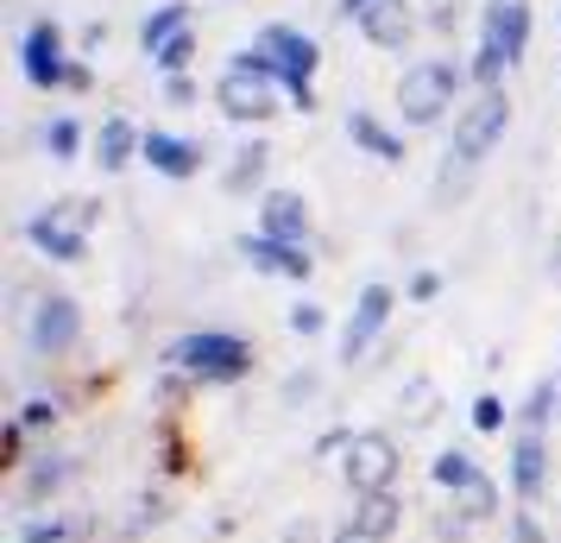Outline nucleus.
Masks as SVG:
<instances>
[{"label":"nucleus","instance_id":"1","mask_svg":"<svg viewBox=\"0 0 561 543\" xmlns=\"http://www.w3.org/2000/svg\"><path fill=\"white\" fill-rule=\"evenodd\" d=\"M253 341L233 336V329H190V336L164 341V354H158V366H171L196 386H240L253 373Z\"/></svg>","mask_w":561,"mask_h":543},{"label":"nucleus","instance_id":"2","mask_svg":"<svg viewBox=\"0 0 561 543\" xmlns=\"http://www.w3.org/2000/svg\"><path fill=\"white\" fill-rule=\"evenodd\" d=\"M505 133H511V95H505V89H480V95L455 114V133H448V165H442V190H455V183L473 178Z\"/></svg>","mask_w":561,"mask_h":543},{"label":"nucleus","instance_id":"3","mask_svg":"<svg viewBox=\"0 0 561 543\" xmlns=\"http://www.w3.org/2000/svg\"><path fill=\"white\" fill-rule=\"evenodd\" d=\"M467 64L455 57H416L404 77H398V114L404 127H442L448 114H460V95H467Z\"/></svg>","mask_w":561,"mask_h":543},{"label":"nucleus","instance_id":"4","mask_svg":"<svg viewBox=\"0 0 561 543\" xmlns=\"http://www.w3.org/2000/svg\"><path fill=\"white\" fill-rule=\"evenodd\" d=\"M530 52V0H485L480 7V52L467 77L480 89H505V70Z\"/></svg>","mask_w":561,"mask_h":543},{"label":"nucleus","instance_id":"5","mask_svg":"<svg viewBox=\"0 0 561 543\" xmlns=\"http://www.w3.org/2000/svg\"><path fill=\"white\" fill-rule=\"evenodd\" d=\"M95 222H102V203L95 196H57L51 208L26 215V240H32V253H45L51 265H82Z\"/></svg>","mask_w":561,"mask_h":543},{"label":"nucleus","instance_id":"6","mask_svg":"<svg viewBox=\"0 0 561 543\" xmlns=\"http://www.w3.org/2000/svg\"><path fill=\"white\" fill-rule=\"evenodd\" d=\"M20 297H26L20 323H26L32 354H38V361L77 354V341H82V304L77 297H70V291H32V285H20Z\"/></svg>","mask_w":561,"mask_h":543},{"label":"nucleus","instance_id":"7","mask_svg":"<svg viewBox=\"0 0 561 543\" xmlns=\"http://www.w3.org/2000/svg\"><path fill=\"white\" fill-rule=\"evenodd\" d=\"M259 52L272 57V70H278V82H284V95L304 108V114H316V70H322V45L309 38V32H297V26H265L253 38Z\"/></svg>","mask_w":561,"mask_h":543},{"label":"nucleus","instance_id":"8","mask_svg":"<svg viewBox=\"0 0 561 543\" xmlns=\"http://www.w3.org/2000/svg\"><path fill=\"white\" fill-rule=\"evenodd\" d=\"M398 474H404V449L391 430H354L347 455H341V480L354 499L366 493H398Z\"/></svg>","mask_w":561,"mask_h":543},{"label":"nucleus","instance_id":"9","mask_svg":"<svg viewBox=\"0 0 561 543\" xmlns=\"http://www.w3.org/2000/svg\"><path fill=\"white\" fill-rule=\"evenodd\" d=\"M70 45H64V26L57 20H32L26 38H20V70L38 95H64L70 89Z\"/></svg>","mask_w":561,"mask_h":543},{"label":"nucleus","instance_id":"10","mask_svg":"<svg viewBox=\"0 0 561 543\" xmlns=\"http://www.w3.org/2000/svg\"><path fill=\"white\" fill-rule=\"evenodd\" d=\"M278 95H284V82L253 77V70H240V64H228V70L215 77V108H221L228 121H240V127L272 121V114H278Z\"/></svg>","mask_w":561,"mask_h":543},{"label":"nucleus","instance_id":"11","mask_svg":"<svg viewBox=\"0 0 561 543\" xmlns=\"http://www.w3.org/2000/svg\"><path fill=\"white\" fill-rule=\"evenodd\" d=\"M391 310H398V291L391 285H359V297H354V316H347V329H341V361L354 366V361H366L373 348H379V336L391 329Z\"/></svg>","mask_w":561,"mask_h":543},{"label":"nucleus","instance_id":"12","mask_svg":"<svg viewBox=\"0 0 561 543\" xmlns=\"http://www.w3.org/2000/svg\"><path fill=\"white\" fill-rule=\"evenodd\" d=\"M233 253L247 259L253 272H265V279H290V285H309V272H316L309 247H297V240H272V234H259V228L240 234Z\"/></svg>","mask_w":561,"mask_h":543},{"label":"nucleus","instance_id":"13","mask_svg":"<svg viewBox=\"0 0 561 543\" xmlns=\"http://www.w3.org/2000/svg\"><path fill=\"white\" fill-rule=\"evenodd\" d=\"M549 437L542 430H517L511 437V467H505V480H511V493H517V506H536L542 493H549Z\"/></svg>","mask_w":561,"mask_h":543},{"label":"nucleus","instance_id":"14","mask_svg":"<svg viewBox=\"0 0 561 543\" xmlns=\"http://www.w3.org/2000/svg\"><path fill=\"white\" fill-rule=\"evenodd\" d=\"M77 474H82L77 455H64V449H51V455H32V462L13 474V499H20V506H51V499L70 487Z\"/></svg>","mask_w":561,"mask_h":543},{"label":"nucleus","instance_id":"15","mask_svg":"<svg viewBox=\"0 0 561 543\" xmlns=\"http://www.w3.org/2000/svg\"><path fill=\"white\" fill-rule=\"evenodd\" d=\"M146 165H152L158 178H171V183H190L196 171H203V139H183V133H164V127H152L146 133Z\"/></svg>","mask_w":561,"mask_h":543},{"label":"nucleus","instance_id":"16","mask_svg":"<svg viewBox=\"0 0 561 543\" xmlns=\"http://www.w3.org/2000/svg\"><path fill=\"white\" fill-rule=\"evenodd\" d=\"M309 228H316V215H309V203L297 190H265V196H259V234L309 247Z\"/></svg>","mask_w":561,"mask_h":543},{"label":"nucleus","instance_id":"17","mask_svg":"<svg viewBox=\"0 0 561 543\" xmlns=\"http://www.w3.org/2000/svg\"><path fill=\"white\" fill-rule=\"evenodd\" d=\"M89 152H95V165H102V171H127L133 158L146 152V133L133 127L127 114H107L102 127H95V139H89Z\"/></svg>","mask_w":561,"mask_h":543},{"label":"nucleus","instance_id":"18","mask_svg":"<svg viewBox=\"0 0 561 543\" xmlns=\"http://www.w3.org/2000/svg\"><path fill=\"white\" fill-rule=\"evenodd\" d=\"M366 32V45H379V52H404L410 32H416V13H410L404 0H373V13L359 20Z\"/></svg>","mask_w":561,"mask_h":543},{"label":"nucleus","instance_id":"19","mask_svg":"<svg viewBox=\"0 0 561 543\" xmlns=\"http://www.w3.org/2000/svg\"><path fill=\"white\" fill-rule=\"evenodd\" d=\"M347 139H354L366 158H379V165H404V133H391L379 114H366V108L347 114Z\"/></svg>","mask_w":561,"mask_h":543},{"label":"nucleus","instance_id":"20","mask_svg":"<svg viewBox=\"0 0 561 543\" xmlns=\"http://www.w3.org/2000/svg\"><path fill=\"white\" fill-rule=\"evenodd\" d=\"M265 171H272V146L265 139H240L228 158V171H221V190L228 196H253L259 183H265Z\"/></svg>","mask_w":561,"mask_h":543},{"label":"nucleus","instance_id":"21","mask_svg":"<svg viewBox=\"0 0 561 543\" xmlns=\"http://www.w3.org/2000/svg\"><path fill=\"white\" fill-rule=\"evenodd\" d=\"M435 417H442V386H435L430 373H410L404 386H398V423L404 430H430Z\"/></svg>","mask_w":561,"mask_h":543},{"label":"nucleus","instance_id":"22","mask_svg":"<svg viewBox=\"0 0 561 543\" xmlns=\"http://www.w3.org/2000/svg\"><path fill=\"white\" fill-rule=\"evenodd\" d=\"M359 524V531H373V538H398L404 531V499L398 493H366V499H354V512H347Z\"/></svg>","mask_w":561,"mask_h":543},{"label":"nucleus","instance_id":"23","mask_svg":"<svg viewBox=\"0 0 561 543\" xmlns=\"http://www.w3.org/2000/svg\"><path fill=\"white\" fill-rule=\"evenodd\" d=\"M164 518H171V506H164V493H133L127 506H121V518H114L107 531H114L121 543H133V538H146V531H158Z\"/></svg>","mask_w":561,"mask_h":543},{"label":"nucleus","instance_id":"24","mask_svg":"<svg viewBox=\"0 0 561 543\" xmlns=\"http://www.w3.org/2000/svg\"><path fill=\"white\" fill-rule=\"evenodd\" d=\"M178 32H190V0H164V7H152L146 13V26H139V52L158 57Z\"/></svg>","mask_w":561,"mask_h":543},{"label":"nucleus","instance_id":"25","mask_svg":"<svg viewBox=\"0 0 561 543\" xmlns=\"http://www.w3.org/2000/svg\"><path fill=\"white\" fill-rule=\"evenodd\" d=\"M455 506H467V512L480 518V524H492V518H505V487H499V480H492V474H473V480H467V487L455 493Z\"/></svg>","mask_w":561,"mask_h":543},{"label":"nucleus","instance_id":"26","mask_svg":"<svg viewBox=\"0 0 561 543\" xmlns=\"http://www.w3.org/2000/svg\"><path fill=\"white\" fill-rule=\"evenodd\" d=\"M556 398H561V373L556 380H536L530 398H524V411H517V430H542V437H549V423H556Z\"/></svg>","mask_w":561,"mask_h":543},{"label":"nucleus","instance_id":"27","mask_svg":"<svg viewBox=\"0 0 561 543\" xmlns=\"http://www.w3.org/2000/svg\"><path fill=\"white\" fill-rule=\"evenodd\" d=\"M473 474H480V462H473L467 449H442V455H435V462H430V480H435V487H442V493H448V499H455V493L467 487Z\"/></svg>","mask_w":561,"mask_h":543},{"label":"nucleus","instance_id":"28","mask_svg":"<svg viewBox=\"0 0 561 543\" xmlns=\"http://www.w3.org/2000/svg\"><path fill=\"white\" fill-rule=\"evenodd\" d=\"M95 524H82V518H26L20 524V543H77V538H89Z\"/></svg>","mask_w":561,"mask_h":543},{"label":"nucleus","instance_id":"29","mask_svg":"<svg viewBox=\"0 0 561 543\" xmlns=\"http://www.w3.org/2000/svg\"><path fill=\"white\" fill-rule=\"evenodd\" d=\"M430 531H435V543H473V531H480V518L467 512V506H435L430 512Z\"/></svg>","mask_w":561,"mask_h":543},{"label":"nucleus","instance_id":"30","mask_svg":"<svg viewBox=\"0 0 561 543\" xmlns=\"http://www.w3.org/2000/svg\"><path fill=\"white\" fill-rule=\"evenodd\" d=\"M82 146H89V133H82V121L77 114H57V121H45V152L51 158H82Z\"/></svg>","mask_w":561,"mask_h":543},{"label":"nucleus","instance_id":"31","mask_svg":"<svg viewBox=\"0 0 561 543\" xmlns=\"http://www.w3.org/2000/svg\"><path fill=\"white\" fill-rule=\"evenodd\" d=\"M316 398H322V373H316V366L284 373V380H278V405H284V411H304V405H316Z\"/></svg>","mask_w":561,"mask_h":543},{"label":"nucleus","instance_id":"32","mask_svg":"<svg viewBox=\"0 0 561 543\" xmlns=\"http://www.w3.org/2000/svg\"><path fill=\"white\" fill-rule=\"evenodd\" d=\"M13 417H20L26 430H57V423H64V392H38V398H26Z\"/></svg>","mask_w":561,"mask_h":543},{"label":"nucleus","instance_id":"33","mask_svg":"<svg viewBox=\"0 0 561 543\" xmlns=\"http://www.w3.org/2000/svg\"><path fill=\"white\" fill-rule=\"evenodd\" d=\"M190 64H196V32H178V38L152 57V70H164V77H190Z\"/></svg>","mask_w":561,"mask_h":543},{"label":"nucleus","instance_id":"34","mask_svg":"<svg viewBox=\"0 0 561 543\" xmlns=\"http://www.w3.org/2000/svg\"><path fill=\"white\" fill-rule=\"evenodd\" d=\"M26 437H32V430L20 423V417H7V423H0V467H7V474H20V467L32 462V455H26Z\"/></svg>","mask_w":561,"mask_h":543},{"label":"nucleus","instance_id":"35","mask_svg":"<svg viewBox=\"0 0 561 543\" xmlns=\"http://www.w3.org/2000/svg\"><path fill=\"white\" fill-rule=\"evenodd\" d=\"M505 543H549V531H542L536 506H511V512H505Z\"/></svg>","mask_w":561,"mask_h":543},{"label":"nucleus","instance_id":"36","mask_svg":"<svg viewBox=\"0 0 561 543\" xmlns=\"http://www.w3.org/2000/svg\"><path fill=\"white\" fill-rule=\"evenodd\" d=\"M284 329H290V336H322V329H329V310H322L316 297H304V304L284 310Z\"/></svg>","mask_w":561,"mask_h":543},{"label":"nucleus","instance_id":"37","mask_svg":"<svg viewBox=\"0 0 561 543\" xmlns=\"http://www.w3.org/2000/svg\"><path fill=\"white\" fill-rule=\"evenodd\" d=\"M505 398H499V392H480V398H473V430H480V437H499V430H505Z\"/></svg>","mask_w":561,"mask_h":543},{"label":"nucleus","instance_id":"38","mask_svg":"<svg viewBox=\"0 0 561 543\" xmlns=\"http://www.w3.org/2000/svg\"><path fill=\"white\" fill-rule=\"evenodd\" d=\"M404 297H410V304H435V297H442V272H430V265H423V272H410Z\"/></svg>","mask_w":561,"mask_h":543},{"label":"nucleus","instance_id":"39","mask_svg":"<svg viewBox=\"0 0 561 543\" xmlns=\"http://www.w3.org/2000/svg\"><path fill=\"white\" fill-rule=\"evenodd\" d=\"M278 543H329V538H322V524H316V518H290V524L278 531Z\"/></svg>","mask_w":561,"mask_h":543},{"label":"nucleus","instance_id":"40","mask_svg":"<svg viewBox=\"0 0 561 543\" xmlns=\"http://www.w3.org/2000/svg\"><path fill=\"white\" fill-rule=\"evenodd\" d=\"M347 442H354V430H341V423H334V430L316 437V455H334V462H341V455H347Z\"/></svg>","mask_w":561,"mask_h":543},{"label":"nucleus","instance_id":"41","mask_svg":"<svg viewBox=\"0 0 561 543\" xmlns=\"http://www.w3.org/2000/svg\"><path fill=\"white\" fill-rule=\"evenodd\" d=\"M423 26H430V32H455L460 26V7H455V0H442V7H430V20H423Z\"/></svg>","mask_w":561,"mask_h":543},{"label":"nucleus","instance_id":"42","mask_svg":"<svg viewBox=\"0 0 561 543\" xmlns=\"http://www.w3.org/2000/svg\"><path fill=\"white\" fill-rule=\"evenodd\" d=\"M164 102L190 108V102H196V82H190V77H164Z\"/></svg>","mask_w":561,"mask_h":543},{"label":"nucleus","instance_id":"43","mask_svg":"<svg viewBox=\"0 0 561 543\" xmlns=\"http://www.w3.org/2000/svg\"><path fill=\"white\" fill-rule=\"evenodd\" d=\"M329 543H385V538H373V531H359L354 518H347V524H334V531H329Z\"/></svg>","mask_w":561,"mask_h":543},{"label":"nucleus","instance_id":"44","mask_svg":"<svg viewBox=\"0 0 561 543\" xmlns=\"http://www.w3.org/2000/svg\"><path fill=\"white\" fill-rule=\"evenodd\" d=\"M89 89H95V70H89V64H70V89H64V95H89Z\"/></svg>","mask_w":561,"mask_h":543},{"label":"nucleus","instance_id":"45","mask_svg":"<svg viewBox=\"0 0 561 543\" xmlns=\"http://www.w3.org/2000/svg\"><path fill=\"white\" fill-rule=\"evenodd\" d=\"M334 13H341V20H354V26H359V20L373 13V0H334Z\"/></svg>","mask_w":561,"mask_h":543},{"label":"nucleus","instance_id":"46","mask_svg":"<svg viewBox=\"0 0 561 543\" xmlns=\"http://www.w3.org/2000/svg\"><path fill=\"white\" fill-rule=\"evenodd\" d=\"M102 45H107V26H102V20H95V26H82V52H102Z\"/></svg>","mask_w":561,"mask_h":543},{"label":"nucleus","instance_id":"47","mask_svg":"<svg viewBox=\"0 0 561 543\" xmlns=\"http://www.w3.org/2000/svg\"><path fill=\"white\" fill-rule=\"evenodd\" d=\"M549 272H556V279H561V240H556V247H549Z\"/></svg>","mask_w":561,"mask_h":543},{"label":"nucleus","instance_id":"48","mask_svg":"<svg viewBox=\"0 0 561 543\" xmlns=\"http://www.w3.org/2000/svg\"><path fill=\"white\" fill-rule=\"evenodd\" d=\"M556 423H561V398H556Z\"/></svg>","mask_w":561,"mask_h":543},{"label":"nucleus","instance_id":"49","mask_svg":"<svg viewBox=\"0 0 561 543\" xmlns=\"http://www.w3.org/2000/svg\"><path fill=\"white\" fill-rule=\"evenodd\" d=\"M556 26H561V7H556Z\"/></svg>","mask_w":561,"mask_h":543},{"label":"nucleus","instance_id":"50","mask_svg":"<svg viewBox=\"0 0 561 543\" xmlns=\"http://www.w3.org/2000/svg\"><path fill=\"white\" fill-rule=\"evenodd\" d=\"M404 7H416V0H404Z\"/></svg>","mask_w":561,"mask_h":543},{"label":"nucleus","instance_id":"51","mask_svg":"<svg viewBox=\"0 0 561 543\" xmlns=\"http://www.w3.org/2000/svg\"><path fill=\"white\" fill-rule=\"evenodd\" d=\"M455 7H460V0H455Z\"/></svg>","mask_w":561,"mask_h":543}]
</instances>
